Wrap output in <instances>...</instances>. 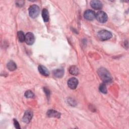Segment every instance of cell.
Wrapping results in <instances>:
<instances>
[{"label":"cell","mask_w":129,"mask_h":129,"mask_svg":"<svg viewBox=\"0 0 129 129\" xmlns=\"http://www.w3.org/2000/svg\"><path fill=\"white\" fill-rule=\"evenodd\" d=\"M97 73L100 79L106 83H110L112 81V77L109 72L105 68H99L97 71Z\"/></svg>","instance_id":"cell-1"},{"label":"cell","mask_w":129,"mask_h":129,"mask_svg":"<svg viewBox=\"0 0 129 129\" xmlns=\"http://www.w3.org/2000/svg\"><path fill=\"white\" fill-rule=\"evenodd\" d=\"M97 36L101 40L105 41L111 38L112 37V34L110 32L107 30H102L98 32Z\"/></svg>","instance_id":"cell-2"},{"label":"cell","mask_w":129,"mask_h":129,"mask_svg":"<svg viewBox=\"0 0 129 129\" xmlns=\"http://www.w3.org/2000/svg\"><path fill=\"white\" fill-rule=\"evenodd\" d=\"M28 11L30 17L32 18H35L39 14L40 9L37 5H33L29 7Z\"/></svg>","instance_id":"cell-3"},{"label":"cell","mask_w":129,"mask_h":129,"mask_svg":"<svg viewBox=\"0 0 129 129\" xmlns=\"http://www.w3.org/2000/svg\"><path fill=\"white\" fill-rule=\"evenodd\" d=\"M95 18L100 23H105L107 21L108 17L107 14L103 11L98 12L95 15Z\"/></svg>","instance_id":"cell-4"},{"label":"cell","mask_w":129,"mask_h":129,"mask_svg":"<svg viewBox=\"0 0 129 129\" xmlns=\"http://www.w3.org/2000/svg\"><path fill=\"white\" fill-rule=\"evenodd\" d=\"M95 15L96 14L95 12L91 10H86L84 14V17L85 19L89 21H92L94 20L95 18Z\"/></svg>","instance_id":"cell-5"},{"label":"cell","mask_w":129,"mask_h":129,"mask_svg":"<svg viewBox=\"0 0 129 129\" xmlns=\"http://www.w3.org/2000/svg\"><path fill=\"white\" fill-rule=\"evenodd\" d=\"M35 41V37L33 33L31 32H28L25 35V41L28 45H32Z\"/></svg>","instance_id":"cell-6"},{"label":"cell","mask_w":129,"mask_h":129,"mask_svg":"<svg viewBox=\"0 0 129 129\" xmlns=\"http://www.w3.org/2000/svg\"><path fill=\"white\" fill-rule=\"evenodd\" d=\"M78 80L76 78H71L68 81V85L71 89H75L78 85Z\"/></svg>","instance_id":"cell-7"},{"label":"cell","mask_w":129,"mask_h":129,"mask_svg":"<svg viewBox=\"0 0 129 129\" xmlns=\"http://www.w3.org/2000/svg\"><path fill=\"white\" fill-rule=\"evenodd\" d=\"M32 117H33V112L30 110H27L25 112L23 115L22 120L24 122L28 123L31 121V120L32 118Z\"/></svg>","instance_id":"cell-8"},{"label":"cell","mask_w":129,"mask_h":129,"mask_svg":"<svg viewBox=\"0 0 129 129\" xmlns=\"http://www.w3.org/2000/svg\"><path fill=\"white\" fill-rule=\"evenodd\" d=\"M90 6L95 10H100L102 8L103 5L100 1L93 0L90 2Z\"/></svg>","instance_id":"cell-9"},{"label":"cell","mask_w":129,"mask_h":129,"mask_svg":"<svg viewBox=\"0 0 129 129\" xmlns=\"http://www.w3.org/2000/svg\"><path fill=\"white\" fill-rule=\"evenodd\" d=\"M47 115L49 117H56L59 118L60 117V113L56 110L50 109L47 112Z\"/></svg>","instance_id":"cell-10"},{"label":"cell","mask_w":129,"mask_h":129,"mask_svg":"<svg viewBox=\"0 0 129 129\" xmlns=\"http://www.w3.org/2000/svg\"><path fill=\"white\" fill-rule=\"evenodd\" d=\"M38 69L39 73L43 76H46V77H47L49 76V72L48 70L47 69V68L46 67H45L44 66L40 65L38 66Z\"/></svg>","instance_id":"cell-11"},{"label":"cell","mask_w":129,"mask_h":129,"mask_svg":"<svg viewBox=\"0 0 129 129\" xmlns=\"http://www.w3.org/2000/svg\"><path fill=\"white\" fill-rule=\"evenodd\" d=\"M53 75L56 78H60L62 77L64 75V70L63 69H55L53 72Z\"/></svg>","instance_id":"cell-12"},{"label":"cell","mask_w":129,"mask_h":129,"mask_svg":"<svg viewBox=\"0 0 129 129\" xmlns=\"http://www.w3.org/2000/svg\"><path fill=\"white\" fill-rule=\"evenodd\" d=\"M7 67L10 71H13L17 69V65L15 62L12 60H10L8 62L7 64Z\"/></svg>","instance_id":"cell-13"},{"label":"cell","mask_w":129,"mask_h":129,"mask_svg":"<svg viewBox=\"0 0 129 129\" xmlns=\"http://www.w3.org/2000/svg\"><path fill=\"white\" fill-rule=\"evenodd\" d=\"M42 16L44 22H47L49 21V13L47 9H43L42 12Z\"/></svg>","instance_id":"cell-14"},{"label":"cell","mask_w":129,"mask_h":129,"mask_svg":"<svg viewBox=\"0 0 129 129\" xmlns=\"http://www.w3.org/2000/svg\"><path fill=\"white\" fill-rule=\"evenodd\" d=\"M69 72L71 75L76 76L79 74V71L78 68L76 66H72L69 69Z\"/></svg>","instance_id":"cell-15"},{"label":"cell","mask_w":129,"mask_h":129,"mask_svg":"<svg viewBox=\"0 0 129 129\" xmlns=\"http://www.w3.org/2000/svg\"><path fill=\"white\" fill-rule=\"evenodd\" d=\"M17 35H18V39H19L20 42H24L25 41V35H24V34L23 31H18V33H17Z\"/></svg>","instance_id":"cell-16"},{"label":"cell","mask_w":129,"mask_h":129,"mask_svg":"<svg viewBox=\"0 0 129 129\" xmlns=\"http://www.w3.org/2000/svg\"><path fill=\"white\" fill-rule=\"evenodd\" d=\"M24 95L27 98H32L34 97V94L31 90L26 91Z\"/></svg>","instance_id":"cell-17"},{"label":"cell","mask_w":129,"mask_h":129,"mask_svg":"<svg viewBox=\"0 0 129 129\" xmlns=\"http://www.w3.org/2000/svg\"><path fill=\"white\" fill-rule=\"evenodd\" d=\"M99 90L101 93H102L103 94L107 93V91L106 87L105 84L102 83L100 85V86H99Z\"/></svg>","instance_id":"cell-18"},{"label":"cell","mask_w":129,"mask_h":129,"mask_svg":"<svg viewBox=\"0 0 129 129\" xmlns=\"http://www.w3.org/2000/svg\"><path fill=\"white\" fill-rule=\"evenodd\" d=\"M13 120H14V124L15 125V127L16 128H18V129L20 128V125H19V123L18 122V121L16 119H14Z\"/></svg>","instance_id":"cell-19"},{"label":"cell","mask_w":129,"mask_h":129,"mask_svg":"<svg viewBox=\"0 0 129 129\" xmlns=\"http://www.w3.org/2000/svg\"><path fill=\"white\" fill-rule=\"evenodd\" d=\"M43 89H44V91L45 93L46 96H47V97H49V95H50L49 90L48 89H47V88H44Z\"/></svg>","instance_id":"cell-20"},{"label":"cell","mask_w":129,"mask_h":129,"mask_svg":"<svg viewBox=\"0 0 129 129\" xmlns=\"http://www.w3.org/2000/svg\"><path fill=\"white\" fill-rule=\"evenodd\" d=\"M21 3H22V4H23V3H24V1H18V2H16V5H17L18 7H22V6H23L24 5H23V4H21Z\"/></svg>","instance_id":"cell-21"}]
</instances>
